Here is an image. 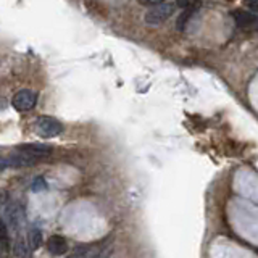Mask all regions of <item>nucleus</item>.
I'll use <instances>...</instances> for the list:
<instances>
[{"label": "nucleus", "instance_id": "nucleus-1", "mask_svg": "<svg viewBox=\"0 0 258 258\" xmlns=\"http://www.w3.org/2000/svg\"><path fill=\"white\" fill-rule=\"evenodd\" d=\"M174 4L171 2H161L158 5H153V8L145 13V23L150 26H157V24L165 23L169 16L174 13Z\"/></svg>", "mask_w": 258, "mask_h": 258}, {"label": "nucleus", "instance_id": "nucleus-2", "mask_svg": "<svg viewBox=\"0 0 258 258\" xmlns=\"http://www.w3.org/2000/svg\"><path fill=\"white\" fill-rule=\"evenodd\" d=\"M36 131L39 136L50 139V137H56L63 133V124L52 116H39L36 119Z\"/></svg>", "mask_w": 258, "mask_h": 258}, {"label": "nucleus", "instance_id": "nucleus-3", "mask_svg": "<svg viewBox=\"0 0 258 258\" xmlns=\"http://www.w3.org/2000/svg\"><path fill=\"white\" fill-rule=\"evenodd\" d=\"M37 102V94L29 91V89H23V91L16 92L12 99V105L15 110L18 111H29L36 107Z\"/></svg>", "mask_w": 258, "mask_h": 258}, {"label": "nucleus", "instance_id": "nucleus-4", "mask_svg": "<svg viewBox=\"0 0 258 258\" xmlns=\"http://www.w3.org/2000/svg\"><path fill=\"white\" fill-rule=\"evenodd\" d=\"M47 248L52 255L61 256L68 252V240L63 236H52L47 240Z\"/></svg>", "mask_w": 258, "mask_h": 258}, {"label": "nucleus", "instance_id": "nucleus-5", "mask_svg": "<svg viewBox=\"0 0 258 258\" xmlns=\"http://www.w3.org/2000/svg\"><path fill=\"white\" fill-rule=\"evenodd\" d=\"M18 150L26 152L28 155L34 157L37 160L45 158L52 153V149L48 147V145H42V144H28V145H23V147H18Z\"/></svg>", "mask_w": 258, "mask_h": 258}, {"label": "nucleus", "instance_id": "nucleus-6", "mask_svg": "<svg viewBox=\"0 0 258 258\" xmlns=\"http://www.w3.org/2000/svg\"><path fill=\"white\" fill-rule=\"evenodd\" d=\"M24 208L21 204H13L7 208V218L10 220V226L15 229H18L20 228V224L23 223L24 220Z\"/></svg>", "mask_w": 258, "mask_h": 258}, {"label": "nucleus", "instance_id": "nucleus-7", "mask_svg": "<svg viewBox=\"0 0 258 258\" xmlns=\"http://www.w3.org/2000/svg\"><path fill=\"white\" fill-rule=\"evenodd\" d=\"M231 15H232L234 21H236V24L240 28H250V26H253V24L256 23V15L250 13L247 10H236V12H232Z\"/></svg>", "mask_w": 258, "mask_h": 258}, {"label": "nucleus", "instance_id": "nucleus-8", "mask_svg": "<svg viewBox=\"0 0 258 258\" xmlns=\"http://www.w3.org/2000/svg\"><path fill=\"white\" fill-rule=\"evenodd\" d=\"M179 8H182L184 12H197L202 8V2L200 0H176V4Z\"/></svg>", "mask_w": 258, "mask_h": 258}, {"label": "nucleus", "instance_id": "nucleus-9", "mask_svg": "<svg viewBox=\"0 0 258 258\" xmlns=\"http://www.w3.org/2000/svg\"><path fill=\"white\" fill-rule=\"evenodd\" d=\"M40 245H42V232L37 231V229H32L29 232V248H31V252L37 250Z\"/></svg>", "mask_w": 258, "mask_h": 258}, {"label": "nucleus", "instance_id": "nucleus-10", "mask_svg": "<svg viewBox=\"0 0 258 258\" xmlns=\"http://www.w3.org/2000/svg\"><path fill=\"white\" fill-rule=\"evenodd\" d=\"M0 247L4 250H8L10 247V234H8V229L2 220H0Z\"/></svg>", "mask_w": 258, "mask_h": 258}, {"label": "nucleus", "instance_id": "nucleus-11", "mask_svg": "<svg viewBox=\"0 0 258 258\" xmlns=\"http://www.w3.org/2000/svg\"><path fill=\"white\" fill-rule=\"evenodd\" d=\"M192 18V12H184L179 18H177L176 21V28L177 31H185V28H187V24H189V20Z\"/></svg>", "mask_w": 258, "mask_h": 258}, {"label": "nucleus", "instance_id": "nucleus-12", "mask_svg": "<svg viewBox=\"0 0 258 258\" xmlns=\"http://www.w3.org/2000/svg\"><path fill=\"white\" fill-rule=\"evenodd\" d=\"M32 190L34 192H40V190H45L47 189V184H45V181H44V177H37V179L32 182Z\"/></svg>", "mask_w": 258, "mask_h": 258}, {"label": "nucleus", "instance_id": "nucleus-13", "mask_svg": "<svg viewBox=\"0 0 258 258\" xmlns=\"http://www.w3.org/2000/svg\"><path fill=\"white\" fill-rule=\"evenodd\" d=\"M244 7H245V10L250 12V13L256 15V12H258V2H256V0H245Z\"/></svg>", "mask_w": 258, "mask_h": 258}, {"label": "nucleus", "instance_id": "nucleus-14", "mask_svg": "<svg viewBox=\"0 0 258 258\" xmlns=\"http://www.w3.org/2000/svg\"><path fill=\"white\" fill-rule=\"evenodd\" d=\"M139 2L142 4V5H149V7H153V5H158V4H161L163 0H139Z\"/></svg>", "mask_w": 258, "mask_h": 258}, {"label": "nucleus", "instance_id": "nucleus-15", "mask_svg": "<svg viewBox=\"0 0 258 258\" xmlns=\"http://www.w3.org/2000/svg\"><path fill=\"white\" fill-rule=\"evenodd\" d=\"M5 168H10V163H8V158L0 157V169H5Z\"/></svg>", "mask_w": 258, "mask_h": 258}, {"label": "nucleus", "instance_id": "nucleus-16", "mask_svg": "<svg viewBox=\"0 0 258 258\" xmlns=\"http://www.w3.org/2000/svg\"><path fill=\"white\" fill-rule=\"evenodd\" d=\"M7 204V192L5 190H0V207Z\"/></svg>", "mask_w": 258, "mask_h": 258}, {"label": "nucleus", "instance_id": "nucleus-17", "mask_svg": "<svg viewBox=\"0 0 258 258\" xmlns=\"http://www.w3.org/2000/svg\"><path fill=\"white\" fill-rule=\"evenodd\" d=\"M68 258H76V255H75V253H73V255H70Z\"/></svg>", "mask_w": 258, "mask_h": 258}]
</instances>
